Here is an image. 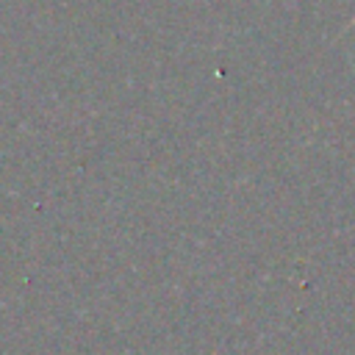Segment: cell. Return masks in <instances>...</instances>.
I'll list each match as a JSON object with an SVG mask.
<instances>
[{
    "label": "cell",
    "mask_w": 355,
    "mask_h": 355,
    "mask_svg": "<svg viewBox=\"0 0 355 355\" xmlns=\"http://www.w3.org/2000/svg\"><path fill=\"white\" fill-rule=\"evenodd\" d=\"M352 22H355V17H352Z\"/></svg>",
    "instance_id": "6da1fadb"
}]
</instances>
